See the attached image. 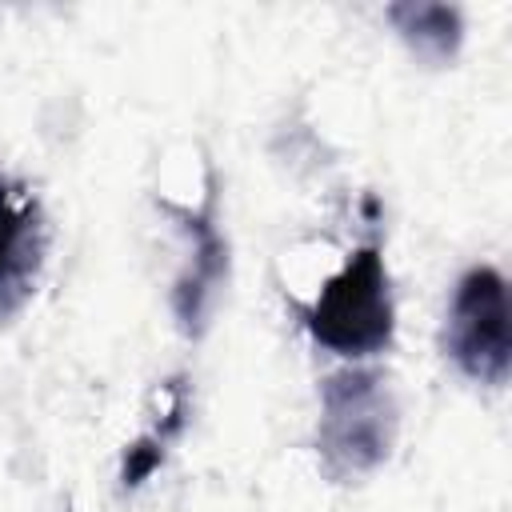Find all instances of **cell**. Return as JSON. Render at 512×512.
Instances as JSON below:
<instances>
[{
    "label": "cell",
    "instance_id": "3957f363",
    "mask_svg": "<svg viewBox=\"0 0 512 512\" xmlns=\"http://www.w3.org/2000/svg\"><path fill=\"white\" fill-rule=\"evenodd\" d=\"M444 352L452 364L480 384H504L512 368V332H508V284L492 264H476L456 280Z\"/></svg>",
    "mask_w": 512,
    "mask_h": 512
},
{
    "label": "cell",
    "instance_id": "52a82bcc",
    "mask_svg": "<svg viewBox=\"0 0 512 512\" xmlns=\"http://www.w3.org/2000/svg\"><path fill=\"white\" fill-rule=\"evenodd\" d=\"M168 412H164V420L152 428V432H144L140 440H132L128 448H124V464H120V484L124 488H140L160 464H164V456H168V444L180 436V428H184V416H188V392H184V380H168Z\"/></svg>",
    "mask_w": 512,
    "mask_h": 512
},
{
    "label": "cell",
    "instance_id": "8992f818",
    "mask_svg": "<svg viewBox=\"0 0 512 512\" xmlns=\"http://www.w3.org/2000/svg\"><path fill=\"white\" fill-rule=\"evenodd\" d=\"M384 16L400 32V40L428 64H448L464 40V20H460V8L452 4L404 0V4H388Z\"/></svg>",
    "mask_w": 512,
    "mask_h": 512
},
{
    "label": "cell",
    "instance_id": "277c9868",
    "mask_svg": "<svg viewBox=\"0 0 512 512\" xmlns=\"http://www.w3.org/2000/svg\"><path fill=\"white\" fill-rule=\"evenodd\" d=\"M164 212L176 216L192 240V252H188L192 260L176 276V288H172V312H176L184 336H200L208 324V312L220 296V284L228 280V240L216 228V192L208 188V200L196 212L180 208L172 200H164Z\"/></svg>",
    "mask_w": 512,
    "mask_h": 512
},
{
    "label": "cell",
    "instance_id": "6da1fadb",
    "mask_svg": "<svg viewBox=\"0 0 512 512\" xmlns=\"http://www.w3.org/2000/svg\"><path fill=\"white\" fill-rule=\"evenodd\" d=\"M396 396L372 368H344L320 384L316 456L328 480L352 484L376 472L396 444Z\"/></svg>",
    "mask_w": 512,
    "mask_h": 512
},
{
    "label": "cell",
    "instance_id": "5b68a950",
    "mask_svg": "<svg viewBox=\"0 0 512 512\" xmlns=\"http://www.w3.org/2000/svg\"><path fill=\"white\" fill-rule=\"evenodd\" d=\"M48 228L36 196L16 200V184L0 176V324L16 316L36 292L44 268Z\"/></svg>",
    "mask_w": 512,
    "mask_h": 512
},
{
    "label": "cell",
    "instance_id": "7a4b0ae2",
    "mask_svg": "<svg viewBox=\"0 0 512 512\" xmlns=\"http://www.w3.org/2000/svg\"><path fill=\"white\" fill-rule=\"evenodd\" d=\"M300 320L308 336L336 356L360 360L384 352L396 332V308L380 244H360L320 296L300 304Z\"/></svg>",
    "mask_w": 512,
    "mask_h": 512
}]
</instances>
